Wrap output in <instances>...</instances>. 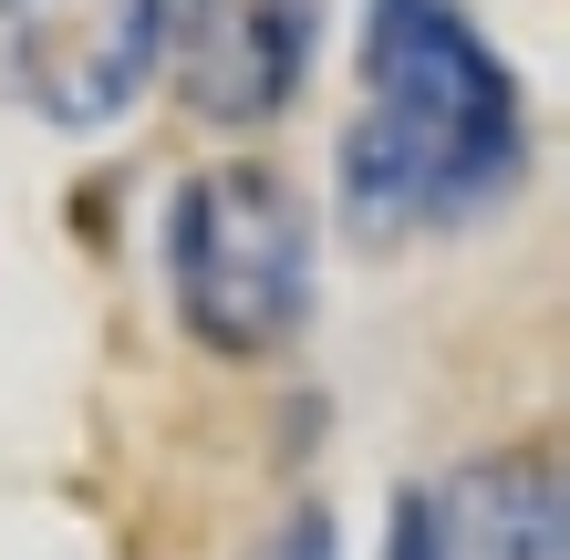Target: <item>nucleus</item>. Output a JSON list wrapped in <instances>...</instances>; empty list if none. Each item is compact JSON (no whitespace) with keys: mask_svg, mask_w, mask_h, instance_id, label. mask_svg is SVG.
<instances>
[{"mask_svg":"<svg viewBox=\"0 0 570 560\" xmlns=\"http://www.w3.org/2000/svg\"><path fill=\"white\" fill-rule=\"evenodd\" d=\"M529 146L509 62L446 0H374L363 21V125L343 146V197L363 228H425L509 187Z\"/></svg>","mask_w":570,"mask_h":560,"instance_id":"nucleus-1","label":"nucleus"},{"mask_svg":"<svg viewBox=\"0 0 570 560\" xmlns=\"http://www.w3.org/2000/svg\"><path fill=\"white\" fill-rule=\"evenodd\" d=\"M177 312L208 353H281L312 312V228L271 167H208L177 197Z\"/></svg>","mask_w":570,"mask_h":560,"instance_id":"nucleus-2","label":"nucleus"},{"mask_svg":"<svg viewBox=\"0 0 570 560\" xmlns=\"http://www.w3.org/2000/svg\"><path fill=\"white\" fill-rule=\"evenodd\" d=\"M166 62V0H0V94L52 125H105Z\"/></svg>","mask_w":570,"mask_h":560,"instance_id":"nucleus-3","label":"nucleus"},{"mask_svg":"<svg viewBox=\"0 0 570 560\" xmlns=\"http://www.w3.org/2000/svg\"><path fill=\"white\" fill-rule=\"evenodd\" d=\"M322 42V0H177L166 11V62L177 94L208 125H271Z\"/></svg>","mask_w":570,"mask_h":560,"instance_id":"nucleus-4","label":"nucleus"},{"mask_svg":"<svg viewBox=\"0 0 570 560\" xmlns=\"http://www.w3.org/2000/svg\"><path fill=\"white\" fill-rule=\"evenodd\" d=\"M405 509H415L425 560H570V509H560L550 456H488V468H466Z\"/></svg>","mask_w":570,"mask_h":560,"instance_id":"nucleus-5","label":"nucleus"},{"mask_svg":"<svg viewBox=\"0 0 570 560\" xmlns=\"http://www.w3.org/2000/svg\"><path fill=\"white\" fill-rule=\"evenodd\" d=\"M271 560H332V519H322V509H301L291 530L271 540Z\"/></svg>","mask_w":570,"mask_h":560,"instance_id":"nucleus-6","label":"nucleus"},{"mask_svg":"<svg viewBox=\"0 0 570 560\" xmlns=\"http://www.w3.org/2000/svg\"><path fill=\"white\" fill-rule=\"evenodd\" d=\"M394 560H425L415 550V509H394Z\"/></svg>","mask_w":570,"mask_h":560,"instance_id":"nucleus-7","label":"nucleus"}]
</instances>
